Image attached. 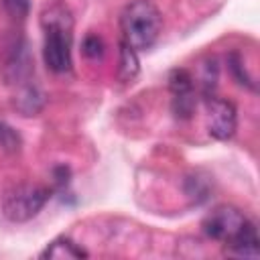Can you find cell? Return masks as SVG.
<instances>
[{"instance_id":"obj_5","label":"cell","mask_w":260,"mask_h":260,"mask_svg":"<svg viewBox=\"0 0 260 260\" xmlns=\"http://www.w3.org/2000/svg\"><path fill=\"white\" fill-rule=\"evenodd\" d=\"M205 118H207V132L215 140H230L238 128V112L236 106L217 95L205 98Z\"/></svg>"},{"instance_id":"obj_11","label":"cell","mask_w":260,"mask_h":260,"mask_svg":"<svg viewBox=\"0 0 260 260\" xmlns=\"http://www.w3.org/2000/svg\"><path fill=\"white\" fill-rule=\"evenodd\" d=\"M83 55L93 61L102 59L104 57V41L98 35H87L83 39Z\"/></svg>"},{"instance_id":"obj_12","label":"cell","mask_w":260,"mask_h":260,"mask_svg":"<svg viewBox=\"0 0 260 260\" xmlns=\"http://www.w3.org/2000/svg\"><path fill=\"white\" fill-rule=\"evenodd\" d=\"M2 6L6 12L14 18H24L30 10V0H2Z\"/></svg>"},{"instance_id":"obj_10","label":"cell","mask_w":260,"mask_h":260,"mask_svg":"<svg viewBox=\"0 0 260 260\" xmlns=\"http://www.w3.org/2000/svg\"><path fill=\"white\" fill-rule=\"evenodd\" d=\"M0 146L8 152H16L20 148V136L14 128H10L8 124L0 122Z\"/></svg>"},{"instance_id":"obj_9","label":"cell","mask_w":260,"mask_h":260,"mask_svg":"<svg viewBox=\"0 0 260 260\" xmlns=\"http://www.w3.org/2000/svg\"><path fill=\"white\" fill-rule=\"evenodd\" d=\"M16 106H18L20 112H24V116H32L35 112L41 110L43 98H41V93L37 91V87L26 85V87L20 91V95L16 98Z\"/></svg>"},{"instance_id":"obj_7","label":"cell","mask_w":260,"mask_h":260,"mask_svg":"<svg viewBox=\"0 0 260 260\" xmlns=\"http://www.w3.org/2000/svg\"><path fill=\"white\" fill-rule=\"evenodd\" d=\"M41 258H55V260H67V258H87V252L81 248V246H77L73 240H69V238H65V236H61V238H57V240H53L43 252H41Z\"/></svg>"},{"instance_id":"obj_2","label":"cell","mask_w":260,"mask_h":260,"mask_svg":"<svg viewBox=\"0 0 260 260\" xmlns=\"http://www.w3.org/2000/svg\"><path fill=\"white\" fill-rule=\"evenodd\" d=\"M162 28L160 10L150 0H132L120 12L122 43L134 51L150 49Z\"/></svg>"},{"instance_id":"obj_6","label":"cell","mask_w":260,"mask_h":260,"mask_svg":"<svg viewBox=\"0 0 260 260\" xmlns=\"http://www.w3.org/2000/svg\"><path fill=\"white\" fill-rule=\"evenodd\" d=\"M225 254L238 258H258L260 256V238L258 230L252 221H248L240 234H236L230 242H225Z\"/></svg>"},{"instance_id":"obj_1","label":"cell","mask_w":260,"mask_h":260,"mask_svg":"<svg viewBox=\"0 0 260 260\" xmlns=\"http://www.w3.org/2000/svg\"><path fill=\"white\" fill-rule=\"evenodd\" d=\"M45 41L43 59L53 73H65L71 69V45H73V18L67 6L55 4L43 12L41 18Z\"/></svg>"},{"instance_id":"obj_3","label":"cell","mask_w":260,"mask_h":260,"mask_svg":"<svg viewBox=\"0 0 260 260\" xmlns=\"http://www.w3.org/2000/svg\"><path fill=\"white\" fill-rule=\"evenodd\" d=\"M51 191L41 185L20 183L8 189L2 197V213L6 219L20 223L32 219L49 201Z\"/></svg>"},{"instance_id":"obj_4","label":"cell","mask_w":260,"mask_h":260,"mask_svg":"<svg viewBox=\"0 0 260 260\" xmlns=\"http://www.w3.org/2000/svg\"><path fill=\"white\" fill-rule=\"evenodd\" d=\"M250 219L234 205H217L215 209H211L201 228H203V234L211 240H217V242H230L236 234H240V230L248 223Z\"/></svg>"},{"instance_id":"obj_8","label":"cell","mask_w":260,"mask_h":260,"mask_svg":"<svg viewBox=\"0 0 260 260\" xmlns=\"http://www.w3.org/2000/svg\"><path fill=\"white\" fill-rule=\"evenodd\" d=\"M138 73V57L132 47L126 43H120V65H118V77L124 83H130Z\"/></svg>"}]
</instances>
